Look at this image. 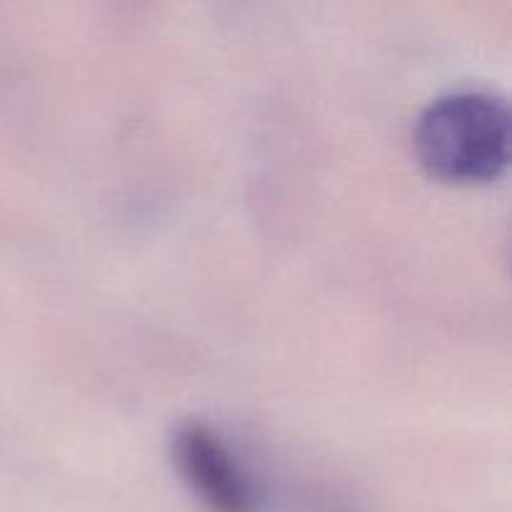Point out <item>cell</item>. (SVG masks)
Instances as JSON below:
<instances>
[{"mask_svg": "<svg viewBox=\"0 0 512 512\" xmlns=\"http://www.w3.org/2000/svg\"><path fill=\"white\" fill-rule=\"evenodd\" d=\"M180 478L210 512H258L260 490L223 435L205 423H180L170 435Z\"/></svg>", "mask_w": 512, "mask_h": 512, "instance_id": "obj_2", "label": "cell"}, {"mask_svg": "<svg viewBox=\"0 0 512 512\" xmlns=\"http://www.w3.org/2000/svg\"><path fill=\"white\" fill-rule=\"evenodd\" d=\"M508 100L488 88H455L430 100L415 123L413 143L430 175L450 183H488L510 160Z\"/></svg>", "mask_w": 512, "mask_h": 512, "instance_id": "obj_1", "label": "cell"}]
</instances>
